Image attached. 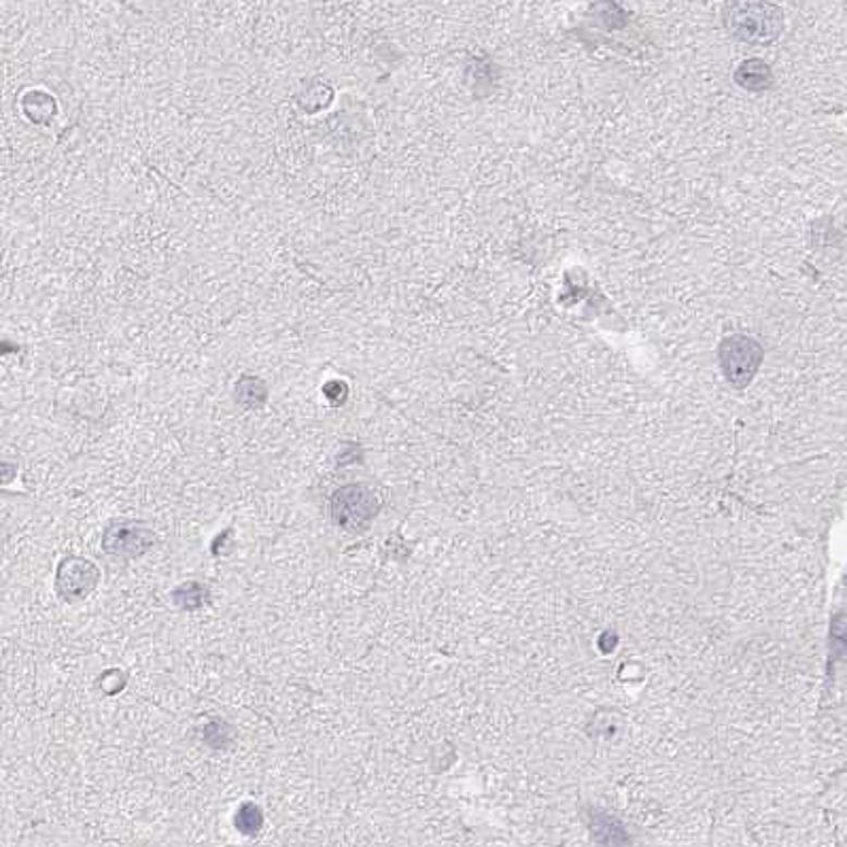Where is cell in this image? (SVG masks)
Wrapping results in <instances>:
<instances>
[{"mask_svg":"<svg viewBox=\"0 0 847 847\" xmlns=\"http://www.w3.org/2000/svg\"><path fill=\"white\" fill-rule=\"evenodd\" d=\"M724 24L739 41L766 45L782 33V13L766 0H731L724 9Z\"/></svg>","mask_w":847,"mask_h":847,"instance_id":"obj_1","label":"cell"},{"mask_svg":"<svg viewBox=\"0 0 847 847\" xmlns=\"http://www.w3.org/2000/svg\"><path fill=\"white\" fill-rule=\"evenodd\" d=\"M724 379L737 389L748 386L763 361V346L750 336H728L719 348Z\"/></svg>","mask_w":847,"mask_h":847,"instance_id":"obj_2","label":"cell"},{"mask_svg":"<svg viewBox=\"0 0 847 847\" xmlns=\"http://www.w3.org/2000/svg\"><path fill=\"white\" fill-rule=\"evenodd\" d=\"M379 512V498L364 484L342 487L332 498V516L344 529H364Z\"/></svg>","mask_w":847,"mask_h":847,"instance_id":"obj_3","label":"cell"},{"mask_svg":"<svg viewBox=\"0 0 847 847\" xmlns=\"http://www.w3.org/2000/svg\"><path fill=\"white\" fill-rule=\"evenodd\" d=\"M156 544V533L136 520H115L102 536V549L113 556L134 558Z\"/></svg>","mask_w":847,"mask_h":847,"instance_id":"obj_4","label":"cell"},{"mask_svg":"<svg viewBox=\"0 0 847 847\" xmlns=\"http://www.w3.org/2000/svg\"><path fill=\"white\" fill-rule=\"evenodd\" d=\"M98 578L100 574L94 563H89L87 558L71 556L60 563L56 587L60 597H64L66 601H79L98 587Z\"/></svg>","mask_w":847,"mask_h":847,"instance_id":"obj_5","label":"cell"},{"mask_svg":"<svg viewBox=\"0 0 847 847\" xmlns=\"http://www.w3.org/2000/svg\"><path fill=\"white\" fill-rule=\"evenodd\" d=\"M735 82L744 89L763 91L773 85V73L763 60H748L735 71Z\"/></svg>","mask_w":847,"mask_h":847,"instance_id":"obj_6","label":"cell"},{"mask_svg":"<svg viewBox=\"0 0 847 847\" xmlns=\"http://www.w3.org/2000/svg\"><path fill=\"white\" fill-rule=\"evenodd\" d=\"M234 824L243 835H257L263 826V815H261L259 807L254 806V803H245L236 811Z\"/></svg>","mask_w":847,"mask_h":847,"instance_id":"obj_7","label":"cell"},{"mask_svg":"<svg viewBox=\"0 0 847 847\" xmlns=\"http://www.w3.org/2000/svg\"><path fill=\"white\" fill-rule=\"evenodd\" d=\"M205 594L207 593H205V589H202L200 585L189 582V585H185L181 591H176V603L183 605L185 610H196V607L202 605Z\"/></svg>","mask_w":847,"mask_h":847,"instance_id":"obj_8","label":"cell"}]
</instances>
